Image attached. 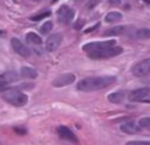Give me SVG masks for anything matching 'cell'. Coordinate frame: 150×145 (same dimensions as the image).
Wrapping results in <instances>:
<instances>
[{
	"label": "cell",
	"mask_w": 150,
	"mask_h": 145,
	"mask_svg": "<svg viewBox=\"0 0 150 145\" xmlns=\"http://www.w3.org/2000/svg\"><path fill=\"white\" fill-rule=\"evenodd\" d=\"M125 145H150V140H131L125 143Z\"/></svg>",
	"instance_id": "obj_23"
},
{
	"label": "cell",
	"mask_w": 150,
	"mask_h": 145,
	"mask_svg": "<svg viewBox=\"0 0 150 145\" xmlns=\"http://www.w3.org/2000/svg\"><path fill=\"white\" fill-rule=\"evenodd\" d=\"M8 85H9V84H8L7 82L0 80V91H6V90H8V89H9Z\"/></svg>",
	"instance_id": "obj_24"
},
{
	"label": "cell",
	"mask_w": 150,
	"mask_h": 145,
	"mask_svg": "<svg viewBox=\"0 0 150 145\" xmlns=\"http://www.w3.org/2000/svg\"><path fill=\"white\" fill-rule=\"evenodd\" d=\"M127 32V26H115L110 29L104 32V36H112V35H121Z\"/></svg>",
	"instance_id": "obj_14"
},
{
	"label": "cell",
	"mask_w": 150,
	"mask_h": 145,
	"mask_svg": "<svg viewBox=\"0 0 150 145\" xmlns=\"http://www.w3.org/2000/svg\"><path fill=\"white\" fill-rule=\"evenodd\" d=\"M73 82H75V75L74 74H62L60 76H57L54 81H53V87L55 88H61V87H66L71 84Z\"/></svg>",
	"instance_id": "obj_9"
},
{
	"label": "cell",
	"mask_w": 150,
	"mask_h": 145,
	"mask_svg": "<svg viewBox=\"0 0 150 145\" xmlns=\"http://www.w3.org/2000/svg\"><path fill=\"white\" fill-rule=\"evenodd\" d=\"M97 4V1H94V2H89L88 4V8H93V6H95Z\"/></svg>",
	"instance_id": "obj_27"
},
{
	"label": "cell",
	"mask_w": 150,
	"mask_h": 145,
	"mask_svg": "<svg viewBox=\"0 0 150 145\" xmlns=\"http://www.w3.org/2000/svg\"><path fill=\"white\" fill-rule=\"evenodd\" d=\"M47 15H50V12H49V11L43 12V13H40V14H36V15H33V16H30V20H33V21H39V20L43 19V18L47 16Z\"/></svg>",
	"instance_id": "obj_22"
},
{
	"label": "cell",
	"mask_w": 150,
	"mask_h": 145,
	"mask_svg": "<svg viewBox=\"0 0 150 145\" xmlns=\"http://www.w3.org/2000/svg\"><path fill=\"white\" fill-rule=\"evenodd\" d=\"M123 51L122 47H118V46H115L112 48H109V49H105V50H101V51H97V53H91V54H88V56L93 60H103V58H110V57H115L117 55H120L121 53Z\"/></svg>",
	"instance_id": "obj_4"
},
{
	"label": "cell",
	"mask_w": 150,
	"mask_h": 145,
	"mask_svg": "<svg viewBox=\"0 0 150 145\" xmlns=\"http://www.w3.org/2000/svg\"><path fill=\"white\" fill-rule=\"evenodd\" d=\"M18 78H19V75H18L15 71H6V72H4V74L0 76V80L7 82L8 84H9L11 82L16 81Z\"/></svg>",
	"instance_id": "obj_17"
},
{
	"label": "cell",
	"mask_w": 150,
	"mask_h": 145,
	"mask_svg": "<svg viewBox=\"0 0 150 145\" xmlns=\"http://www.w3.org/2000/svg\"><path fill=\"white\" fill-rule=\"evenodd\" d=\"M52 29H53V22H52V21H47V22H45V23L41 26L40 32H41V34H48Z\"/></svg>",
	"instance_id": "obj_20"
},
{
	"label": "cell",
	"mask_w": 150,
	"mask_h": 145,
	"mask_svg": "<svg viewBox=\"0 0 150 145\" xmlns=\"http://www.w3.org/2000/svg\"><path fill=\"white\" fill-rule=\"evenodd\" d=\"M15 131H16L18 133H21V134L26 133V130H22V127H15Z\"/></svg>",
	"instance_id": "obj_25"
},
{
	"label": "cell",
	"mask_w": 150,
	"mask_h": 145,
	"mask_svg": "<svg viewBox=\"0 0 150 145\" xmlns=\"http://www.w3.org/2000/svg\"><path fill=\"white\" fill-rule=\"evenodd\" d=\"M135 36L137 39H141V40L150 39V29L149 28H141L135 33Z\"/></svg>",
	"instance_id": "obj_19"
},
{
	"label": "cell",
	"mask_w": 150,
	"mask_h": 145,
	"mask_svg": "<svg viewBox=\"0 0 150 145\" xmlns=\"http://www.w3.org/2000/svg\"><path fill=\"white\" fill-rule=\"evenodd\" d=\"M11 46H12L13 50H14L16 54H19L20 56H22V57H28V56L30 55V50L28 49V47L25 46V44H23L19 39H16V37H13V39L11 40Z\"/></svg>",
	"instance_id": "obj_7"
},
{
	"label": "cell",
	"mask_w": 150,
	"mask_h": 145,
	"mask_svg": "<svg viewBox=\"0 0 150 145\" xmlns=\"http://www.w3.org/2000/svg\"><path fill=\"white\" fill-rule=\"evenodd\" d=\"M1 33H2V32H1V30H0V34H1Z\"/></svg>",
	"instance_id": "obj_28"
},
{
	"label": "cell",
	"mask_w": 150,
	"mask_h": 145,
	"mask_svg": "<svg viewBox=\"0 0 150 145\" xmlns=\"http://www.w3.org/2000/svg\"><path fill=\"white\" fill-rule=\"evenodd\" d=\"M20 75L23 78H35L38 76V71L30 67H22L20 70Z\"/></svg>",
	"instance_id": "obj_16"
},
{
	"label": "cell",
	"mask_w": 150,
	"mask_h": 145,
	"mask_svg": "<svg viewBox=\"0 0 150 145\" xmlns=\"http://www.w3.org/2000/svg\"><path fill=\"white\" fill-rule=\"evenodd\" d=\"M121 19H122V14H121L120 12H109V13L105 15V18H104L105 22H109V23L117 22V21H120Z\"/></svg>",
	"instance_id": "obj_18"
},
{
	"label": "cell",
	"mask_w": 150,
	"mask_h": 145,
	"mask_svg": "<svg viewBox=\"0 0 150 145\" xmlns=\"http://www.w3.org/2000/svg\"><path fill=\"white\" fill-rule=\"evenodd\" d=\"M56 132H57V134L60 136V138H63V139H67V140H70V141H74V143L77 141L76 136H75V134L71 132V130H70L69 127H67V126H63V125L59 126V127L56 129Z\"/></svg>",
	"instance_id": "obj_11"
},
{
	"label": "cell",
	"mask_w": 150,
	"mask_h": 145,
	"mask_svg": "<svg viewBox=\"0 0 150 145\" xmlns=\"http://www.w3.org/2000/svg\"><path fill=\"white\" fill-rule=\"evenodd\" d=\"M131 72L136 77H143V76L150 74V57L136 63L131 68Z\"/></svg>",
	"instance_id": "obj_6"
},
{
	"label": "cell",
	"mask_w": 150,
	"mask_h": 145,
	"mask_svg": "<svg viewBox=\"0 0 150 145\" xmlns=\"http://www.w3.org/2000/svg\"><path fill=\"white\" fill-rule=\"evenodd\" d=\"M100 26V23H96L94 27H91V28H89V29H86V33H89V32H91V30H94V29H96L97 27Z\"/></svg>",
	"instance_id": "obj_26"
},
{
	"label": "cell",
	"mask_w": 150,
	"mask_h": 145,
	"mask_svg": "<svg viewBox=\"0 0 150 145\" xmlns=\"http://www.w3.org/2000/svg\"><path fill=\"white\" fill-rule=\"evenodd\" d=\"M139 127H150V117H143L138 120Z\"/></svg>",
	"instance_id": "obj_21"
},
{
	"label": "cell",
	"mask_w": 150,
	"mask_h": 145,
	"mask_svg": "<svg viewBox=\"0 0 150 145\" xmlns=\"http://www.w3.org/2000/svg\"><path fill=\"white\" fill-rule=\"evenodd\" d=\"M56 15H57L59 22H61V23H69V22L74 19L75 11H74L70 6L63 5V6H61V7L57 9Z\"/></svg>",
	"instance_id": "obj_5"
},
{
	"label": "cell",
	"mask_w": 150,
	"mask_h": 145,
	"mask_svg": "<svg viewBox=\"0 0 150 145\" xmlns=\"http://www.w3.org/2000/svg\"><path fill=\"white\" fill-rule=\"evenodd\" d=\"M124 97H125L124 91H116V92H112V94L108 95V101L111 102V103H115V104H120V103L123 102Z\"/></svg>",
	"instance_id": "obj_13"
},
{
	"label": "cell",
	"mask_w": 150,
	"mask_h": 145,
	"mask_svg": "<svg viewBox=\"0 0 150 145\" xmlns=\"http://www.w3.org/2000/svg\"><path fill=\"white\" fill-rule=\"evenodd\" d=\"M2 98L14 105V106H23L27 101H28V96L23 92H21L20 90H15V89H8L6 91L2 92Z\"/></svg>",
	"instance_id": "obj_2"
},
{
	"label": "cell",
	"mask_w": 150,
	"mask_h": 145,
	"mask_svg": "<svg viewBox=\"0 0 150 145\" xmlns=\"http://www.w3.org/2000/svg\"><path fill=\"white\" fill-rule=\"evenodd\" d=\"M115 44H116L115 40L89 42V43H87V44H84L82 47V50L88 53V54H91V53H97V51H101V50H105V49L112 48V47H115Z\"/></svg>",
	"instance_id": "obj_3"
},
{
	"label": "cell",
	"mask_w": 150,
	"mask_h": 145,
	"mask_svg": "<svg viewBox=\"0 0 150 145\" xmlns=\"http://www.w3.org/2000/svg\"><path fill=\"white\" fill-rule=\"evenodd\" d=\"M26 41L29 43V44H34V46H40L42 40L40 37V35H38L36 33L34 32H29L26 34Z\"/></svg>",
	"instance_id": "obj_15"
},
{
	"label": "cell",
	"mask_w": 150,
	"mask_h": 145,
	"mask_svg": "<svg viewBox=\"0 0 150 145\" xmlns=\"http://www.w3.org/2000/svg\"><path fill=\"white\" fill-rule=\"evenodd\" d=\"M61 41H62V35L60 33H55V34L49 35L46 40V50L47 51H55L59 48V46L61 44Z\"/></svg>",
	"instance_id": "obj_8"
},
{
	"label": "cell",
	"mask_w": 150,
	"mask_h": 145,
	"mask_svg": "<svg viewBox=\"0 0 150 145\" xmlns=\"http://www.w3.org/2000/svg\"><path fill=\"white\" fill-rule=\"evenodd\" d=\"M121 131L124 132V133H128V134H134V133H137L141 129H139V125L136 124V122L134 120H130V122H127L124 124L121 125Z\"/></svg>",
	"instance_id": "obj_12"
},
{
	"label": "cell",
	"mask_w": 150,
	"mask_h": 145,
	"mask_svg": "<svg viewBox=\"0 0 150 145\" xmlns=\"http://www.w3.org/2000/svg\"><path fill=\"white\" fill-rule=\"evenodd\" d=\"M150 95V89L149 88H139L136 90H132L128 95V99L130 102H141L144 97Z\"/></svg>",
	"instance_id": "obj_10"
},
{
	"label": "cell",
	"mask_w": 150,
	"mask_h": 145,
	"mask_svg": "<svg viewBox=\"0 0 150 145\" xmlns=\"http://www.w3.org/2000/svg\"><path fill=\"white\" fill-rule=\"evenodd\" d=\"M115 76H95V77H87L82 78L77 82L76 89L79 91H95L104 89L112 83H115Z\"/></svg>",
	"instance_id": "obj_1"
}]
</instances>
